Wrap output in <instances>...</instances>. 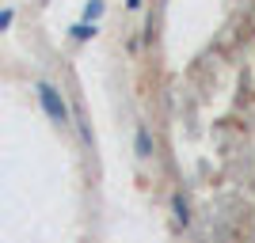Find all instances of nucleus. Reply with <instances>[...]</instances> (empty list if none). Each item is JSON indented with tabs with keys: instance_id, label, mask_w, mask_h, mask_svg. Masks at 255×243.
<instances>
[{
	"instance_id": "5",
	"label": "nucleus",
	"mask_w": 255,
	"mask_h": 243,
	"mask_svg": "<svg viewBox=\"0 0 255 243\" xmlns=\"http://www.w3.org/2000/svg\"><path fill=\"white\" fill-rule=\"evenodd\" d=\"M175 221H179V224H187V221H191V213H187L183 198H175Z\"/></svg>"
},
{
	"instance_id": "1",
	"label": "nucleus",
	"mask_w": 255,
	"mask_h": 243,
	"mask_svg": "<svg viewBox=\"0 0 255 243\" xmlns=\"http://www.w3.org/2000/svg\"><path fill=\"white\" fill-rule=\"evenodd\" d=\"M38 103H42V110L50 114V122H57V126H69V106H65L61 91H57L53 84L38 80Z\"/></svg>"
},
{
	"instance_id": "4",
	"label": "nucleus",
	"mask_w": 255,
	"mask_h": 243,
	"mask_svg": "<svg viewBox=\"0 0 255 243\" xmlns=\"http://www.w3.org/2000/svg\"><path fill=\"white\" fill-rule=\"evenodd\" d=\"M99 15H103V0H88V8H84V19H92V23H96Z\"/></svg>"
},
{
	"instance_id": "2",
	"label": "nucleus",
	"mask_w": 255,
	"mask_h": 243,
	"mask_svg": "<svg viewBox=\"0 0 255 243\" xmlns=\"http://www.w3.org/2000/svg\"><path fill=\"white\" fill-rule=\"evenodd\" d=\"M137 156L141 160L152 156V137H149V129H145V126H137Z\"/></svg>"
},
{
	"instance_id": "3",
	"label": "nucleus",
	"mask_w": 255,
	"mask_h": 243,
	"mask_svg": "<svg viewBox=\"0 0 255 243\" xmlns=\"http://www.w3.org/2000/svg\"><path fill=\"white\" fill-rule=\"evenodd\" d=\"M96 34H99V27H96L92 19H84V23H76V27H73V38H80V42H88V38H96Z\"/></svg>"
}]
</instances>
